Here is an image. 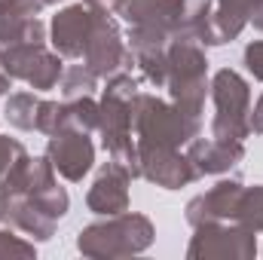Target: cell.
I'll use <instances>...</instances> for the list:
<instances>
[{
    "instance_id": "cell-1",
    "label": "cell",
    "mask_w": 263,
    "mask_h": 260,
    "mask_svg": "<svg viewBox=\"0 0 263 260\" xmlns=\"http://www.w3.org/2000/svg\"><path fill=\"white\" fill-rule=\"evenodd\" d=\"M138 95V83L129 73H114L107 80L104 98L98 104V132L104 147L117 165H123L132 178H141L138 141H132V98Z\"/></svg>"
},
{
    "instance_id": "cell-2",
    "label": "cell",
    "mask_w": 263,
    "mask_h": 260,
    "mask_svg": "<svg viewBox=\"0 0 263 260\" xmlns=\"http://www.w3.org/2000/svg\"><path fill=\"white\" fill-rule=\"evenodd\" d=\"M202 120L184 114L178 104H165L156 95L138 92L132 98V132L138 144L156 147H181L199 138Z\"/></svg>"
},
{
    "instance_id": "cell-3",
    "label": "cell",
    "mask_w": 263,
    "mask_h": 260,
    "mask_svg": "<svg viewBox=\"0 0 263 260\" xmlns=\"http://www.w3.org/2000/svg\"><path fill=\"white\" fill-rule=\"evenodd\" d=\"M153 242V224L144 214H114L104 224H92L80 233L77 248L86 257H129L141 254Z\"/></svg>"
},
{
    "instance_id": "cell-4",
    "label": "cell",
    "mask_w": 263,
    "mask_h": 260,
    "mask_svg": "<svg viewBox=\"0 0 263 260\" xmlns=\"http://www.w3.org/2000/svg\"><path fill=\"white\" fill-rule=\"evenodd\" d=\"M165 62H168L165 89L172 92V101L184 114L199 117L205 104V89H208V80H205L208 62L202 46L196 40H172L165 49Z\"/></svg>"
},
{
    "instance_id": "cell-5",
    "label": "cell",
    "mask_w": 263,
    "mask_h": 260,
    "mask_svg": "<svg viewBox=\"0 0 263 260\" xmlns=\"http://www.w3.org/2000/svg\"><path fill=\"white\" fill-rule=\"evenodd\" d=\"M211 98H214L211 135L223 138V141H245L251 135V129H248V114H251V89H248V83L236 70L223 67L211 80Z\"/></svg>"
},
{
    "instance_id": "cell-6",
    "label": "cell",
    "mask_w": 263,
    "mask_h": 260,
    "mask_svg": "<svg viewBox=\"0 0 263 260\" xmlns=\"http://www.w3.org/2000/svg\"><path fill=\"white\" fill-rule=\"evenodd\" d=\"M0 67L12 80H25L31 89H52L59 86L65 65L59 52H49L43 43H15L0 49Z\"/></svg>"
},
{
    "instance_id": "cell-7",
    "label": "cell",
    "mask_w": 263,
    "mask_h": 260,
    "mask_svg": "<svg viewBox=\"0 0 263 260\" xmlns=\"http://www.w3.org/2000/svg\"><path fill=\"white\" fill-rule=\"evenodd\" d=\"M132 62H135V55L123 43V34H120L117 22L104 12H95L92 34L86 40V49H83V65L98 77H114V73L132 67Z\"/></svg>"
},
{
    "instance_id": "cell-8",
    "label": "cell",
    "mask_w": 263,
    "mask_h": 260,
    "mask_svg": "<svg viewBox=\"0 0 263 260\" xmlns=\"http://www.w3.org/2000/svg\"><path fill=\"white\" fill-rule=\"evenodd\" d=\"M196 236L190 239V248H187V257H239L248 260L257 254V242H254V233L245 230V227H230L223 220H211V224H202L193 227Z\"/></svg>"
},
{
    "instance_id": "cell-9",
    "label": "cell",
    "mask_w": 263,
    "mask_h": 260,
    "mask_svg": "<svg viewBox=\"0 0 263 260\" xmlns=\"http://www.w3.org/2000/svg\"><path fill=\"white\" fill-rule=\"evenodd\" d=\"M138 159H141V178L153 181L156 187L178 190L193 184L199 175L193 162L178 153V147H156V144H138Z\"/></svg>"
},
{
    "instance_id": "cell-10",
    "label": "cell",
    "mask_w": 263,
    "mask_h": 260,
    "mask_svg": "<svg viewBox=\"0 0 263 260\" xmlns=\"http://www.w3.org/2000/svg\"><path fill=\"white\" fill-rule=\"evenodd\" d=\"M46 156L62 178L77 184V181H83V175H89V169L95 162V144L89 141V132L62 129L49 135Z\"/></svg>"
},
{
    "instance_id": "cell-11",
    "label": "cell",
    "mask_w": 263,
    "mask_h": 260,
    "mask_svg": "<svg viewBox=\"0 0 263 260\" xmlns=\"http://www.w3.org/2000/svg\"><path fill=\"white\" fill-rule=\"evenodd\" d=\"M129 181H132L129 172L110 159L101 169V175L95 178V184L89 187V193H86L89 211L104 214V217H114V214L129 211Z\"/></svg>"
},
{
    "instance_id": "cell-12",
    "label": "cell",
    "mask_w": 263,
    "mask_h": 260,
    "mask_svg": "<svg viewBox=\"0 0 263 260\" xmlns=\"http://www.w3.org/2000/svg\"><path fill=\"white\" fill-rule=\"evenodd\" d=\"M242 190L245 187L239 181H220L208 193H199L196 199L187 202V224L202 227V224H211V220H236Z\"/></svg>"
},
{
    "instance_id": "cell-13",
    "label": "cell",
    "mask_w": 263,
    "mask_h": 260,
    "mask_svg": "<svg viewBox=\"0 0 263 260\" xmlns=\"http://www.w3.org/2000/svg\"><path fill=\"white\" fill-rule=\"evenodd\" d=\"M92 22H95V9L89 6H67L52 18V46L59 55L65 59H80L86 49V40L92 34Z\"/></svg>"
},
{
    "instance_id": "cell-14",
    "label": "cell",
    "mask_w": 263,
    "mask_h": 260,
    "mask_svg": "<svg viewBox=\"0 0 263 260\" xmlns=\"http://www.w3.org/2000/svg\"><path fill=\"white\" fill-rule=\"evenodd\" d=\"M187 159L193 162L196 175H220V172H230L233 165H239L245 159V147L242 141H223V138H193L190 141V150H187Z\"/></svg>"
},
{
    "instance_id": "cell-15",
    "label": "cell",
    "mask_w": 263,
    "mask_h": 260,
    "mask_svg": "<svg viewBox=\"0 0 263 260\" xmlns=\"http://www.w3.org/2000/svg\"><path fill=\"white\" fill-rule=\"evenodd\" d=\"M181 9H184V0H120L117 15H123L129 25H159L175 37Z\"/></svg>"
},
{
    "instance_id": "cell-16",
    "label": "cell",
    "mask_w": 263,
    "mask_h": 260,
    "mask_svg": "<svg viewBox=\"0 0 263 260\" xmlns=\"http://www.w3.org/2000/svg\"><path fill=\"white\" fill-rule=\"evenodd\" d=\"M6 224H12L15 230H22V233H28L31 239H37V242H46V239H52V233H55V217L52 214H46L31 196H12L9 199V214H6Z\"/></svg>"
},
{
    "instance_id": "cell-17",
    "label": "cell",
    "mask_w": 263,
    "mask_h": 260,
    "mask_svg": "<svg viewBox=\"0 0 263 260\" xmlns=\"http://www.w3.org/2000/svg\"><path fill=\"white\" fill-rule=\"evenodd\" d=\"M257 0H217L214 6V22H217V31H220V40H236L248 18H251V9H254Z\"/></svg>"
},
{
    "instance_id": "cell-18",
    "label": "cell",
    "mask_w": 263,
    "mask_h": 260,
    "mask_svg": "<svg viewBox=\"0 0 263 260\" xmlns=\"http://www.w3.org/2000/svg\"><path fill=\"white\" fill-rule=\"evenodd\" d=\"M233 224H239V227H245L251 233H263V184L242 190V199H239Z\"/></svg>"
},
{
    "instance_id": "cell-19",
    "label": "cell",
    "mask_w": 263,
    "mask_h": 260,
    "mask_svg": "<svg viewBox=\"0 0 263 260\" xmlns=\"http://www.w3.org/2000/svg\"><path fill=\"white\" fill-rule=\"evenodd\" d=\"M65 129L73 132H92L98 129V104L83 95V98H67L65 101Z\"/></svg>"
},
{
    "instance_id": "cell-20",
    "label": "cell",
    "mask_w": 263,
    "mask_h": 260,
    "mask_svg": "<svg viewBox=\"0 0 263 260\" xmlns=\"http://www.w3.org/2000/svg\"><path fill=\"white\" fill-rule=\"evenodd\" d=\"M37 107H40V98L34 92H15L9 95L6 101V120L15 126V129H34L37 126Z\"/></svg>"
},
{
    "instance_id": "cell-21",
    "label": "cell",
    "mask_w": 263,
    "mask_h": 260,
    "mask_svg": "<svg viewBox=\"0 0 263 260\" xmlns=\"http://www.w3.org/2000/svg\"><path fill=\"white\" fill-rule=\"evenodd\" d=\"M62 95L65 98H83V95H92L95 86H98V73H92L86 65H70L62 73Z\"/></svg>"
},
{
    "instance_id": "cell-22",
    "label": "cell",
    "mask_w": 263,
    "mask_h": 260,
    "mask_svg": "<svg viewBox=\"0 0 263 260\" xmlns=\"http://www.w3.org/2000/svg\"><path fill=\"white\" fill-rule=\"evenodd\" d=\"M37 132H43V135H55V132L65 129V104H59V101H40V107H37Z\"/></svg>"
},
{
    "instance_id": "cell-23",
    "label": "cell",
    "mask_w": 263,
    "mask_h": 260,
    "mask_svg": "<svg viewBox=\"0 0 263 260\" xmlns=\"http://www.w3.org/2000/svg\"><path fill=\"white\" fill-rule=\"evenodd\" d=\"M28 153H25V147L15 141V138H3L0 135V184L6 181V175L12 172V165L18 162V159H25Z\"/></svg>"
},
{
    "instance_id": "cell-24",
    "label": "cell",
    "mask_w": 263,
    "mask_h": 260,
    "mask_svg": "<svg viewBox=\"0 0 263 260\" xmlns=\"http://www.w3.org/2000/svg\"><path fill=\"white\" fill-rule=\"evenodd\" d=\"M0 257H34V245L22 242L9 230H0Z\"/></svg>"
},
{
    "instance_id": "cell-25",
    "label": "cell",
    "mask_w": 263,
    "mask_h": 260,
    "mask_svg": "<svg viewBox=\"0 0 263 260\" xmlns=\"http://www.w3.org/2000/svg\"><path fill=\"white\" fill-rule=\"evenodd\" d=\"M245 65H248V70H251L257 80H263V40L248 43V49H245Z\"/></svg>"
},
{
    "instance_id": "cell-26",
    "label": "cell",
    "mask_w": 263,
    "mask_h": 260,
    "mask_svg": "<svg viewBox=\"0 0 263 260\" xmlns=\"http://www.w3.org/2000/svg\"><path fill=\"white\" fill-rule=\"evenodd\" d=\"M248 129L254 132V135H263V95L254 101V107L248 114Z\"/></svg>"
},
{
    "instance_id": "cell-27",
    "label": "cell",
    "mask_w": 263,
    "mask_h": 260,
    "mask_svg": "<svg viewBox=\"0 0 263 260\" xmlns=\"http://www.w3.org/2000/svg\"><path fill=\"white\" fill-rule=\"evenodd\" d=\"M86 6H89V9H95V12L114 15V12L120 9V0H86Z\"/></svg>"
},
{
    "instance_id": "cell-28",
    "label": "cell",
    "mask_w": 263,
    "mask_h": 260,
    "mask_svg": "<svg viewBox=\"0 0 263 260\" xmlns=\"http://www.w3.org/2000/svg\"><path fill=\"white\" fill-rule=\"evenodd\" d=\"M9 199H12V196H9V190L0 184V224H6V214H9Z\"/></svg>"
},
{
    "instance_id": "cell-29",
    "label": "cell",
    "mask_w": 263,
    "mask_h": 260,
    "mask_svg": "<svg viewBox=\"0 0 263 260\" xmlns=\"http://www.w3.org/2000/svg\"><path fill=\"white\" fill-rule=\"evenodd\" d=\"M248 22H251L257 31H263V0L254 3V9H251V18H248Z\"/></svg>"
},
{
    "instance_id": "cell-30",
    "label": "cell",
    "mask_w": 263,
    "mask_h": 260,
    "mask_svg": "<svg viewBox=\"0 0 263 260\" xmlns=\"http://www.w3.org/2000/svg\"><path fill=\"white\" fill-rule=\"evenodd\" d=\"M9 80H12V77H9V73H6V70L0 67V98H3L6 92H9Z\"/></svg>"
},
{
    "instance_id": "cell-31",
    "label": "cell",
    "mask_w": 263,
    "mask_h": 260,
    "mask_svg": "<svg viewBox=\"0 0 263 260\" xmlns=\"http://www.w3.org/2000/svg\"><path fill=\"white\" fill-rule=\"evenodd\" d=\"M46 3H65V0H46Z\"/></svg>"
},
{
    "instance_id": "cell-32",
    "label": "cell",
    "mask_w": 263,
    "mask_h": 260,
    "mask_svg": "<svg viewBox=\"0 0 263 260\" xmlns=\"http://www.w3.org/2000/svg\"><path fill=\"white\" fill-rule=\"evenodd\" d=\"M6 3H9V0H0V6H6Z\"/></svg>"
}]
</instances>
